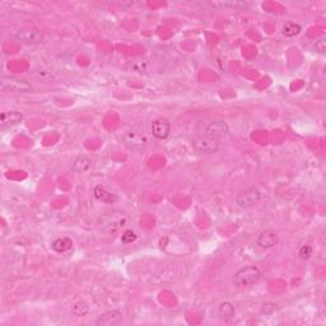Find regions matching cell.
<instances>
[{
	"instance_id": "6da1fadb",
	"label": "cell",
	"mask_w": 326,
	"mask_h": 326,
	"mask_svg": "<svg viewBox=\"0 0 326 326\" xmlns=\"http://www.w3.org/2000/svg\"><path fill=\"white\" fill-rule=\"evenodd\" d=\"M130 223L129 215L122 210H112L102 217L100 222V228L106 233H114L122 227H126Z\"/></svg>"
},
{
	"instance_id": "7a4b0ae2",
	"label": "cell",
	"mask_w": 326,
	"mask_h": 326,
	"mask_svg": "<svg viewBox=\"0 0 326 326\" xmlns=\"http://www.w3.org/2000/svg\"><path fill=\"white\" fill-rule=\"evenodd\" d=\"M262 270L257 267H246L234 274L233 281L237 287H249L256 284L262 279Z\"/></svg>"
},
{
	"instance_id": "3957f363",
	"label": "cell",
	"mask_w": 326,
	"mask_h": 326,
	"mask_svg": "<svg viewBox=\"0 0 326 326\" xmlns=\"http://www.w3.org/2000/svg\"><path fill=\"white\" fill-rule=\"evenodd\" d=\"M260 200H262V192H260V190H257L256 187H250V189H246L245 191H241L237 195L236 204L240 208H242V209H249V208H252L256 204H259Z\"/></svg>"
},
{
	"instance_id": "277c9868",
	"label": "cell",
	"mask_w": 326,
	"mask_h": 326,
	"mask_svg": "<svg viewBox=\"0 0 326 326\" xmlns=\"http://www.w3.org/2000/svg\"><path fill=\"white\" fill-rule=\"evenodd\" d=\"M229 133V126L224 121H213L207 126L204 133V137L210 138L214 140H221L226 138Z\"/></svg>"
},
{
	"instance_id": "5b68a950",
	"label": "cell",
	"mask_w": 326,
	"mask_h": 326,
	"mask_svg": "<svg viewBox=\"0 0 326 326\" xmlns=\"http://www.w3.org/2000/svg\"><path fill=\"white\" fill-rule=\"evenodd\" d=\"M219 142L218 140L210 139V138L202 137L194 142V149L200 155H213L218 150Z\"/></svg>"
},
{
	"instance_id": "8992f818",
	"label": "cell",
	"mask_w": 326,
	"mask_h": 326,
	"mask_svg": "<svg viewBox=\"0 0 326 326\" xmlns=\"http://www.w3.org/2000/svg\"><path fill=\"white\" fill-rule=\"evenodd\" d=\"M14 38L27 45H37L42 41V33L35 28H27V30L18 31L14 35Z\"/></svg>"
},
{
	"instance_id": "52a82bcc",
	"label": "cell",
	"mask_w": 326,
	"mask_h": 326,
	"mask_svg": "<svg viewBox=\"0 0 326 326\" xmlns=\"http://www.w3.org/2000/svg\"><path fill=\"white\" fill-rule=\"evenodd\" d=\"M3 87L15 93H30L32 92V85L28 82L17 78H4L3 79Z\"/></svg>"
},
{
	"instance_id": "ba28073f",
	"label": "cell",
	"mask_w": 326,
	"mask_h": 326,
	"mask_svg": "<svg viewBox=\"0 0 326 326\" xmlns=\"http://www.w3.org/2000/svg\"><path fill=\"white\" fill-rule=\"evenodd\" d=\"M169 133H171V124L167 119H156L152 122V134L156 139H167Z\"/></svg>"
},
{
	"instance_id": "9c48e42d",
	"label": "cell",
	"mask_w": 326,
	"mask_h": 326,
	"mask_svg": "<svg viewBox=\"0 0 326 326\" xmlns=\"http://www.w3.org/2000/svg\"><path fill=\"white\" fill-rule=\"evenodd\" d=\"M279 242V237L275 232L272 231V229H265L262 233L259 234L256 240V245L260 247V249H272V247L278 245Z\"/></svg>"
},
{
	"instance_id": "30bf717a",
	"label": "cell",
	"mask_w": 326,
	"mask_h": 326,
	"mask_svg": "<svg viewBox=\"0 0 326 326\" xmlns=\"http://www.w3.org/2000/svg\"><path fill=\"white\" fill-rule=\"evenodd\" d=\"M124 143L132 149H142L147 145V138L137 132H129L124 135Z\"/></svg>"
},
{
	"instance_id": "8fae6325",
	"label": "cell",
	"mask_w": 326,
	"mask_h": 326,
	"mask_svg": "<svg viewBox=\"0 0 326 326\" xmlns=\"http://www.w3.org/2000/svg\"><path fill=\"white\" fill-rule=\"evenodd\" d=\"M122 314L119 310H110V311L103 312L96 321V325L98 326H111L116 325L121 321Z\"/></svg>"
},
{
	"instance_id": "7c38bea8",
	"label": "cell",
	"mask_w": 326,
	"mask_h": 326,
	"mask_svg": "<svg viewBox=\"0 0 326 326\" xmlns=\"http://www.w3.org/2000/svg\"><path fill=\"white\" fill-rule=\"evenodd\" d=\"M93 194H95L96 199L100 200V202L102 203H106V204H112V203L117 202L116 194L108 191V190L106 189L105 186H102V185H97V186L95 187V190H93Z\"/></svg>"
},
{
	"instance_id": "4fadbf2b",
	"label": "cell",
	"mask_w": 326,
	"mask_h": 326,
	"mask_svg": "<svg viewBox=\"0 0 326 326\" xmlns=\"http://www.w3.org/2000/svg\"><path fill=\"white\" fill-rule=\"evenodd\" d=\"M23 116L20 112L18 111H9L3 112L0 116V121H2L3 126H13V125H18L22 121Z\"/></svg>"
},
{
	"instance_id": "5bb4252c",
	"label": "cell",
	"mask_w": 326,
	"mask_h": 326,
	"mask_svg": "<svg viewBox=\"0 0 326 326\" xmlns=\"http://www.w3.org/2000/svg\"><path fill=\"white\" fill-rule=\"evenodd\" d=\"M91 167V161L90 158H87L85 156H78L74 161H73L72 169L77 173H84L90 169Z\"/></svg>"
},
{
	"instance_id": "9a60e30c",
	"label": "cell",
	"mask_w": 326,
	"mask_h": 326,
	"mask_svg": "<svg viewBox=\"0 0 326 326\" xmlns=\"http://www.w3.org/2000/svg\"><path fill=\"white\" fill-rule=\"evenodd\" d=\"M73 246V241L69 238V237H61V238L55 240L51 245L53 250L57 254H62V252H67L72 249Z\"/></svg>"
},
{
	"instance_id": "2e32d148",
	"label": "cell",
	"mask_w": 326,
	"mask_h": 326,
	"mask_svg": "<svg viewBox=\"0 0 326 326\" xmlns=\"http://www.w3.org/2000/svg\"><path fill=\"white\" fill-rule=\"evenodd\" d=\"M236 314V310H234V306L231 303V302H222L218 307V315L222 317L223 320H229L234 316Z\"/></svg>"
},
{
	"instance_id": "e0dca14e",
	"label": "cell",
	"mask_w": 326,
	"mask_h": 326,
	"mask_svg": "<svg viewBox=\"0 0 326 326\" xmlns=\"http://www.w3.org/2000/svg\"><path fill=\"white\" fill-rule=\"evenodd\" d=\"M283 35L287 36V37H294V36L299 35L302 31V27L298 25V23L294 22H287L286 25L283 26Z\"/></svg>"
},
{
	"instance_id": "ac0fdd59",
	"label": "cell",
	"mask_w": 326,
	"mask_h": 326,
	"mask_svg": "<svg viewBox=\"0 0 326 326\" xmlns=\"http://www.w3.org/2000/svg\"><path fill=\"white\" fill-rule=\"evenodd\" d=\"M88 312H90V306L84 301H79L72 306V314L77 317H84Z\"/></svg>"
},
{
	"instance_id": "d6986e66",
	"label": "cell",
	"mask_w": 326,
	"mask_h": 326,
	"mask_svg": "<svg viewBox=\"0 0 326 326\" xmlns=\"http://www.w3.org/2000/svg\"><path fill=\"white\" fill-rule=\"evenodd\" d=\"M137 238H138L137 233H135V232L133 231V229H126V231H125L124 233H122L121 242L124 245H129V244H133V242L137 241Z\"/></svg>"
},
{
	"instance_id": "ffe728a7",
	"label": "cell",
	"mask_w": 326,
	"mask_h": 326,
	"mask_svg": "<svg viewBox=\"0 0 326 326\" xmlns=\"http://www.w3.org/2000/svg\"><path fill=\"white\" fill-rule=\"evenodd\" d=\"M311 255H312V247L310 246V245H305V246H302L298 251V256L301 257L302 260L310 259Z\"/></svg>"
},
{
	"instance_id": "44dd1931",
	"label": "cell",
	"mask_w": 326,
	"mask_h": 326,
	"mask_svg": "<svg viewBox=\"0 0 326 326\" xmlns=\"http://www.w3.org/2000/svg\"><path fill=\"white\" fill-rule=\"evenodd\" d=\"M276 310H278V307H276L275 303H264L263 305L262 312L265 315H270L273 312H275Z\"/></svg>"
}]
</instances>
